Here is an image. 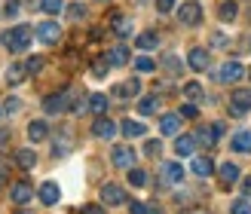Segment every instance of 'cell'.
<instances>
[{"mask_svg": "<svg viewBox=\"0 0 251 214\" xmlns=\"http://www.w3.org/2000/svg\"><path fill=\"white\" fill-rule=\"evenodd\" d=\"M230 214H251V205H248V199H236V202L230 205Z\"/></svg>", "mask_w": 251, "mask_h": 214, "instance_id": "cell-38", "label": "cell"}, {"mask_svg": "<svg viewBox=\"0 0 251 214\" xmlns=\"http://www.w3.org/2000/svg\"><path fill=\"white\" fill-rule=\"evenodd\" d=\"M129 211L132 214H147V205L144 202H129Z\"/></svg>", "mask_w": 251, "mask_h": 214, "instance_id": "cell-44", "label": "cell"}, {"mask_svg": "<svg viewBox=\"0 0 251 214\" xmlns=\"http://www.w3.org/2000/svg\"><path fill=\"white\" fill-rule=\"evenodd\" d=\"M162 71H166L169 77H178V73L184 71V65H181V58H178V55H172V52H169V55H162Z\"/></svg>", "mask_w": 251, "mask_h": 214, "instance_id": "cell-30", "label": "cell"}, {"mask_svg": "<svg viewBox=\"0 0 251 214\" xmlns=\"http://www.w3.org/2000/svg\"><path fill=\"white\" fill-rule=\"evenodd\" d=\"M3 46L9 49L12 55H22V52H28V46H31V40H34V31L28 28V24H16V28H9V31H3Z\"/></svg>", "mask_w": 251, "mask_h": 214, "instance_id": "cell-1", "label": "cell"}, {"mask_svg": "<svg viewBox=\"0 0 251 214\" xmlns=\"http://www.w3.org/2000/svg\"><path fill=\"white\" fill-rule=\"evenodd\" d=\"M16 214H31V211H25V208H22V211H16Z\"/></svg>", "mask_w": 251, "mask_h": 214, "instance_id": "cell-52", "label": "cell"}, {"mask_svg": "<svg viewBox=\"0 0 251 214\" xmlns=\"http://www.w3.org/2000/svg\"><path fill=\"white\" fill-rule=\"evenodd\" d=\"M135 3H138V6H144V3H150V0H135Z\"/></svg>", "mask_w": 251, "mask_h": 214, "instance_id": "cell-51", "label": "cell"}, {"mask_svg": "<svg viewBox=\"0 0 251 214\" xmlns=\"http://www.w3.org/2000/svg\"><path fill=\"white\" fill-rule=\"evenodd\" d=\"M19 110H22V101H19V98H6L3 113H19Z\"/></svg>", "mask_w": 251, "mask_h": 214, "instance_id": "cell-39", "label": "cell"}, {"mask_svg": "<svg viewBox=\"0 0 251 214\" xmlns=\"http://www.w3.org/2000/svg\"><path fill=\"white\" fill-rule=\"evenodd\" d=\"M181 113H162V119H159V132L162 135H178L181 132Z\"/></svg>", "mask_w": 251, "mask_h": 214, "instance_id": "cell-13", "label": "cell"}, {"mask_svg": "<svg viewBox=\"0 0 251 214\" xmlns=\"http://www.w3.org/2000/svg\"><path fill=\"white\" fill-rule=\"evenodd\" d=\"M211 46H215V49H227V46H230V40H227L224 34H215V37H211Z\"/></svg>", "mask_w": 251, "mask_h": 214, "instance_id": "cell-42", "label": "cell"}, {"mask_svg": "<svg viewBox=\"0 0 251 214\" xmlns=\"http://www.w3.org/2000/svg\"><path fill=\"white\" fill-rule=\"evenodd\" d=\"M40 9L49 12V16H58V12L65 9V0H40Z\"/></svg>", "mask_w": 251, "mask_h": 214, "instance_id": "cell-33", "label": "cell"}, {"mask_svg": "<svg viewBox=\"0 0 251 214\" xmlns=\"http://www.w3.org/2000/svg\"><path fill=\"white\" fill-rule=\"evenodd\" d=\"M34 34H37V40H40V43L58 46V40H61V24L52 22V19H46V22H40V24L34 28Z\"/></svg>", "mask_w": 251, "mask_h": 214, "instance_id": "cell-2", "label": "cell"}, {"mask_svg": "<svg viewBox=\"0 0 251 214\" xmlns=\"http://www.w3.org/2000/svg\"><path fill=\"white\" fill-rule=\"evenodd\" d=\"M129 184H132V187H144V184H147L144 168H129Z\"/></svg>", "mask_w": 251, "mask_h": 214, "instance_id": "cell-37", "label": "cell"}, {"mask_svg": "<svg viewBox=\"0 0 251 214\" xmlns=\"http://www.w3.org/2000/svg\"><path fill=\"white\" fill-rule=\"evenodd\" d=\"M190 171L196 174V178H211V171H215V162H211V156H193Z\"/></svg>", "mask_w": 251, "mask_h": 214, "instance_id": "cell-12", "label": "cell"}, {"mask_svg": "<svg viewBox=\"0 0 251 214\" xmlns=\"http://www.w3.org/2000/svg\"><path fill=\"white\" fill-rule=\"evenodd\" d=\"M86 12H89V9H86L83 3H71V6H68V19H74V22H83V19H86Z\"/></svg>", "mask_w": 251, "mask_h": 214, "instance_id": "cell-35", "label": "cell"}, {"mask_svg": "<svg viewBox=\"0 0 251 214\" xmlns=\"http://www.w3.org/2000/svg\"><path fill=\"white\" fill-rule=\"evenodd\" d=\"M162 178L169 184H181L184 181V166L181 162H162Z\"/></svg>", "mask_w": 251, "mask_h": 214, "instance_id": "cell-19", "label": "cell"}, {"mask_svg": "<svg viewBox=\"0 0 251 214\" xmlns=\"http://www.w3.org/2000/svg\"><path fill=\"white\" fill-rule=\"evenodd\" d=\"M16 166H19V168H25V171H31V168L37 166V153H34L31 147L16 150Z\"/></svg>", "mask_w": 251, "mask_h": 214, "instance_id": "cell-20", "label": "cell"}, {"mask_svg": "<svg viewBox=\"0 0 251 214\" xmlns=\"http://www.w3.org/2000/svg\"><path fill=\"white\" fill-rule=\"evenodd\" d=\"M156 9L162 12V16H166V12H172V9H175V0H156Z\"/></svg>", "mask_w": 251, "mask_h": 214, "instance_id": "cell-43", "label": "cell"}, {"mask_svg": "<svg viewBox=\"0 0 251 214\" xmlns=\"http://www.w3.org/2000/svg\"><path fill=\"white\" fill-rule=\"evenodd\" d=\"M218 174H221V181L224 184H236V181H239L242 178V168L239 166H236V162H221V168H218Z\"/></svg>", "mask_w": 251, "mask_h": 214, "instance_id": "cell-18", "label": "cell"}, {"mask_svg": "<svg viewBox=\"0 0 251 214\" xmlns=\"http://www.w3.org/2000/svg\"><path fill=\"white\" fill-rule=\"evenodd\" d=\"M138 92H141V80H138V77H132V80L114 86V95H117V98H135Z\"/></svg>", "mask_w": 251, "mask_h": 214, "instance_id": "cell-17", "label": "cell"}, {"mask_svg": "<svg viewBox=\"0 0 251 214\" xmlns=\"http://www.w3.org/2000/svg\"><path fill=\"white\" fill-rule=\"evenodd\" d=\"M83 214H104V208H101V205H86Z\"/></svg>", "mask_w": 251, "mask_h": 214, "instance_id": "cell-45", "label": "cell"}, {"mask_svg": "<svg viewBox=\"0 0 251 214\" xmlns=\"http://www.w3.org/2000/svg\"><path fill=\"white\" fill-rule=\"evenodd\" d=\"M135 46L141 49V52H150V49H156V46H159V34H156V31H144V34H138Z\"/></svg>", "mask_w": 251, "mask_h": 214, "instance_id": "cell-24", "label": "cell"}, {"mask_svg": "<svg viewBox=\"0 0 251 214\" xmlns=\"http://www.w3.org/2000/svg\"><path fill=\"white\" fill-rule=\"evenodd\" d=\"M135 71L138 73H153L156 71V61L147 58V55H141V58H135Z\"/></svg>", "mask_w": 251, "mask_h": 214, "instance_id": "cell-31", "label": "cell"}, {"mask_svg": "<svg viewBox=\"0 0 251 214\" xmlns=\"http://www.w3.org/2000/svg\"><path fill=\"white\" fill-rule=\"evenodd\" d=\"M218 16H221V22H236L239 19V6H236V0H224V3L218 6Z\"/></svg>", "mask_w": 251, "mask_h": 214, "instance_id": "cell-26", "label": "cell"}, {"mask_svg": "<svg viewBox=\"0 0 251 214\" xmlns=\"http://www.w3.org/2000/svg\"><path fill=\"white\" fill-rule=\"evenodd\" d=\"M181 117H187V119H193V117H199V107H196L193 101H190V104H184V107H181Z\"/></svg>", "mask_w": 251, "mask_h": 214, "instance_id": "cell-40", "label": "cell"}, {"mask_svg": "<svg viewBox=\"0 0 251 214\" xmlns=\"http://www.w3.org/2000/svg\"><path fill=\"white\" fill-rule=\"evenodd\" d=\"M221 135H224V122H215V125H199V129L193 132L196 144H202V147H215Z\"/></svg>", "mask_w": 251, "mask_h": 214, "instance_id": "cell-4", "label": "cell"}, {"mask_svg": "<svg viewBox=\"0 0 251 214\" xmlns=\"http://www.w3.org/2000/svg\"><path fill=\"white\" fill-rule=\"evenodd\" d=\"M101 202L110 205V208L126 205V190H123L120 184H104V187H101Z\"/></svg>", "mask_w": 251, "mask_h": 214, "instance_id": "cell-9", "label": "cell"}, {"mask_svg": "<svg viewBox=\"0 0 251 214\" xmlns=\"http://www.w3.org/2000/svg\"><path fill=\"white\" fill-rule=\"evenodd\" d=\"M147 214H162V211H159V205H147Z\"/></svg>", "mask_w": 251, "mask_h": 214, "instance_id": "cell-49", "label": "cell"}, {"mask_svg": "<svg viewBox=\"0 0 251 214\" xmlns=\"http://www.w3.org/2000/svg\"><path fill=\"white\" fill-rule=\"evenodd\" d=\"M196 150V138L193 135H178V141H175V153L178 156H193Z\"/></svg>", "mask_w": 251, "mask_h": 214, "instance_id": "cell-23", "label": "cell"}, {"mask_svg": "<svg viewBox=\"0 0 251 214\" xmlns=\"http://www.w3.org/2000/svg\"><path fill=\"white\" fill-rule=\"evenodd\" d=\"M110 31L117 37H129L132 34V19H126L123 12H114V16H110Z\"/></svg>", "mask_w": 251, "mask_h": 214, "instance_id": "cell-16", "label": "cell"}, {"mask_svg": "<svg viewBox=\"0 0 251 214\" xmlns=\"http://www.w3.org/2000/svg\"><path fill=\"white\" fill-rule=\"evenodd\" d=\"M43 65H46V58H43V55H31L28 61H25L28 73H40V71H43Z\"/></svg>", "mask_w": 251, "mask_h": 214, "instance_id": "cell-34", "label": "cell"}, {"mask_svg": "<svg viewBox=\"0 0 251 214\" xmlns=\"http://www.w3.org/2000/svg\"><path fill=\"white\" fill-rule=\"evenodd\" d=\"M248 49H251V43H248Z\"/></svg>", "mask_w": 251, "mask_h": 214, "instance_id": "cell-53", "label": "cell"}, {"mask_svg": "<svg viewBox=\"0 0 251 214\" xmlns=\"http://www.w3.org/2000/svg\"><path fill=\"white\" fill-rule=\"evenodd\" d=\"M9 199H12L16 205H28L31 199H34V187H31V184H16V187L9 190Z\"/></svg>", "mask_w": 251, "mask_h": 214, "instance_id": "cell-15", "label": "cell"}, {"mask_svg": "<svg viewBox=\"0 0 251 214\" xmlns=\"http://www.w3.org/2000/svg\"><path fill=\"white\" fill-rule=\"evenodd\" d=\"M159 150H162L159 141H147V144H144V153H147V156H159Z\"/></svg>", "mask_w": 251, "mask_h": 214, "instance_id": "cell-41", "label": "cell"}, {"mask_svg": "<svg viewBox=\"0 0 251 214\" xmlns=\"http://www.w3.org/2000/svg\"><path fill=\"white\" fill-rule=\"evenodd\" d=\"M28 138H31L34 144H37V141H46V138H49V125H46L43 119H34V122L28 125Z\"/></svg>", "mask_w": 251, "mask_h": 214, "instance_id": "cell-27", "label": "cell"}, {"mask_svg": "<svg viewBox=\"0 0 251 214\" xmlns=\"http://www.w3.org/2000/svg\"><path fill=\"white\" fill-rule=\"evenodd\" d=\"M3 184H6V178H3V174H0V190H3Z\"/></svg>", "mask_w": 251, "mask_h": 214, "instance_id": "cell-50", "label": "cell"}, {"mask_svg": "<svg viewBox=\"0 0 251 214\" xmlns=\"http://www.w3.org/2000/svg\"><path fill=\"white\" fill-rule=\"evenodd\" d=\"M25 77H31V73H28V68H25V65H19V61L6 68V83H9V86H19V83H25Z\"/></svg>", "mask_w": 251, "mask_h": 214, "instance_id": "cell-25", "label": "cell"}, {"mask_svg": "<svg viewBox=\"0 0 251 214\" xmlns=\"http://www.w3.org/2000/svg\"><path fill=\"white\" fill-rule=\"evenodd\" d=\"M37 196H40L43 205H55L58 199H61V190H58L55 181H46V184H40V193H37Z\"/></svg>", "mask_w": 251, "mask_h": 214, "instance_id": "cell-14", "label": "cell"}, {"mask_svg": "<svg viewBox=\"0 0 251 214\" xmlns=\"http://www.w3.org/2000/svg\"><path fill=\"white\" fill-rule=\"evenodd\" d=\"M187 68H190V71H208V68H211V55H208V49L193 46L190 52H187Z\"/></svg>", "mask_w": 251, "mask_h": 214, "instance_id": "cell-6", "label": "cell"}, {"mask_svg": "<svg viewBox=\"0 0 251 214\" xmlns=\"http://www.w3.org/2000/svg\"><path fill=\"white\" fill-rule=\"evenodd\" d=\"M107 104H110V98L104 92H92L89 98H86V110L92 113V117H104L107 113Z\"/></svg>", "mask_w": 251, "mask_h": 214, "instance_id": "cell-11", "label": "cell"}, {"mask_svg": "<svg viewBox=\"0 0 251 214\" xmlns=\"http://www.w3.org/2000/svg\"><path fill=\"white\" fill-rule=\"evenodd\" d=\"M178 19L187 28H199V24H202V6H199L196 0H187V3L178 6Z\"/></svg>", "mask_w": 251, "mask_h": 214, "instance_id": "cell-3", "label": "cell"}, {"mask_svg": "<svg viewBox=\"0 0 251 214\" xmlns=\"http://www.w3.org/2000/svg\"><path fill=\"white\" fill-rule=\"evenodd\" d=\"M233 153H251V132H236L233 141H230Z\"/></svg>", "mask_w": 251, "mask_h": 214, "instance_id": "cell-21", "label": "cell"}, {"mask_svg": "<svg viewBox=\"0 0 251 214\" xmlns=\"http://www.w3.org/2000/svg\"><path fill=\"white\" fill-rule=\"evenodd\" d=\"M9 144V129H0V147Z\"/></svg>", "mask_w": 251, "mask_h": 214, "instance_id": "cell-47", "label": "cell"}, {"mask_svg": "<svg viewBox=\"0 0 251 214\" xmlns=\"http://www.w3.org/2000/svg\"><path fill=\"white\" fill-rule=\"evenodd\" d=\"M107 68H110V61H107V55H101V58H95V65H92V77H95V80H101V77H107Z\"/></svg>", "mask_w": 251, "mask_h": 214, "instance_id": "cell-32", "label": "cell"}, {"mask_svg": "<svg viewBox=\"0 0 251 214\" xmlns=\"http://www.w3.org/2000/svg\"><path fill=\"white\" fill-rule=\"evenodd\" d=\"M120 129H123L126 138H144V135H147V125H144V122H135V119H126Z\"/></svg>", "mask_w": 251, "mask_h": 214, "instance_id": "cell-29", "label": "cell"}, {"mask_svg": "<svg viewBox=\"0 0 251 214\" xmlns=\"http://www.w3.org/2000/svg\"><path fill=\"white\" fill-rule=\"evenodd\" d=\"M107 61H110V68H126V65H129V49H126L123 43L114 46V49L107 52Z\"/></svg>", "mask_w": 251, "mask_h": 214, "instance_id": "cell-22", "label": "cell"}, {"mask_svg": "<svg viewBox=\"0 0 251 214\" xmlns=\"http://www.w3.org/2000/svg\"><path fill=\"white\" fill-rule=\"evenodd\" d=\"M242 193H245V196H251V178H245V181H242Z\"/></svg>", "mask_w": 251, "mask_h": 214, "instance_id": "cell-48", "label": "cell"}, {"mask_svg": "<svg viewBox=\"0 0 251 214\" xmlns=\"http://www.w3.org/2000/svg\"><path fill=\"white\" fill-rule=\"evenodd\" d=\"M184 98L199 101V98H202V86H199V83H187V86H184Z\"/></svg>", "mask_w": 251, "mask_h": 214, "instance_id": "cell-36", "label": "cell"}, {"mask_svg": "<svg viewBox=\"0 0 251 214\" xmlns=\"http://www.w3.org/2000/svg\"><path fill=\"white\" fill-rule=\"evenodd\" d=\"M251 110V92L248 89H236L233 98H230V113L233 117H245Z\"/></svg>", "mask_w": 251, "mask_h": 214, "instance_id": "cell-8", "label": "cell"}, {"mask_svg": "<svg viewBox=\"0 0 251 214\" xmlns=\"http://www.w3.org/2000/svg\"><path fill=\"white\" fill-rule=\"evenodd\" d=\"M156 110H159V95H147V98L138 101V113H141V117H153Z\"/></svg>", "mask_w": 251, "mask_h": 214, "instance_id": "cell-28", "label": "cell"}, {"mask_svg": "<svg viewBox=\"0 0 251 214\" xmlns=\"http://www.w3.org/2000/svg\"><path fill=\"white\" fill-rule=\"evenodd\" d=\"M110 162H114V168L129 171V168H135V150L126 147V144H120V147L110 150Z\"/></svg>", "mask_w": 251, "mask_h": 214, "instance_id": "cell-5", "label": "cell"}, {"mask_svg": "<svg viewBox=\"0 0 251 214\" xmlns=\"http://www.w3.org/2000/svg\"><path fill=\"white\" fill-rule=\"evenodd\" d=\"M6 16H19V3L12 0V3H6Z\"/></svg>", "mask_w": 251, "mask_h": 214, "instance_id": "cell-46", "label": "cell"}, {"mask_svg": "<svg viewBox=\"0 0 251 214\" xmlns=\"http://www.w3.org/2000/svg\"><path fill=\"white\" fill-rule=\"evenodd\" d=\"M101 3H104V0H101Z\"/></svg>", "mask_w": 251, "mask_h": 214, "instance_id": "cell-54", "label": "cell"}, {"mask_svg": "<svg viewBox=\"0 0 251 214\" xmlns=\"http://www.w3.org/2000/svg\"><path fill=\"white\" fill-rule=\"evenodd\" d=\"M242 77H245L242 61H227V65H221V71H218V80H221V83H227V86L239 83Z\"/></svg>", "mask_w": 251, "mask_h": 214, "instance_id": "cell-7", "label": "cell"}, {"mask_svg": "<svg viewBox=\"0 0 251 214\" xmlns=\"http://www.w3.org/2000/svg\"><path fill=\"white\" fill-rule=\"evenodd\" d=\"M92 135L101 138V141H110V138L117 135V122L110 119V117H95V122H92Z\"/></svg>", "mask_w": 251, "mask_h": 214, "instance_id": "cell-10", "label": "cell"}]
</instances>
